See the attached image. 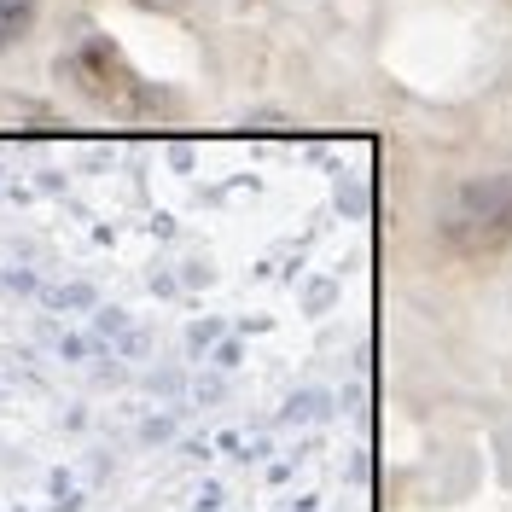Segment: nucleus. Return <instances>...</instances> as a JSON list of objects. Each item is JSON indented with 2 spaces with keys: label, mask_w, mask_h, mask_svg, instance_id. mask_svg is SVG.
<instances>
[{
  "label": "nucleus",
  "mask_w": 512,
  "mask_h": 512,
  "mask_svg": "<svg viewBox=\"0 0 512 512\" xmlns=\"http://www.w3.org/2000/svg\"><path fill=\"white\" fill-rule=\"evenodd\" d=\"M437 239L454 256H495L512 245V169L478 175L454 192L437 216Z\"/></svg>",
  "instance_id": "nucleus-1"
},
{
  "label": "nucleus",
  "mask_w": 512,
  "mask_h": 512,
  "mask_svg": "<svg viewBox=\"0 0 512 512\" xmlns=\"http://www.w3.org/2000/svg\"><path fill=\"white\" fill-rule=\"evenodd\" d=\"M30 24H35V0H0V53L12 41H24Z\"/></svg>",
  "instance_id": "nucleus-3"
},
{
  "label": "nucleus",
  "mask_w": 512,
  "mask_h": 512,
  "mask_svg": "<svg viewBox=\"0 0 512 512\" xmlns=\"http://www.w3.org/2000/svg\"><path fill=\"white\" fill-rule=\"evenodd\" d=\"M70 76H76V88H82V94H94V99L134 94V70H128V64L117 59V47H105V41L82 47V53L70 59Z\"/></svg>",
  "instance_id": "nucleus-2"
}]
</instances>
